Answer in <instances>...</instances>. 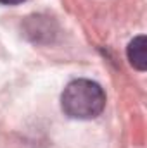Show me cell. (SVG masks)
Segmentation results:
<instances>
[{
    "label": "cell",
    "mask_w": 147,
    "mask_h": 148,
    "mask_svg": "<svg viewBox=\"0 0 147 148\" xmlns=\"http://www.w3.org/2000/svg\"><path fill=\"white\" fill-rule=\"evenodd\" d=\"M24 0H0V3H5V5H14V3H21Z\"/></svg>",
    "instance_id": "cell-3"
},
{
    "label": "cell",
    "mask_w": 147,
    "mask_h": 148,
    "mask_svg": "<svg viewBox=\"0 0 147 148\" xmlns=\"http://www.w3.org/2000/svg\"><path fill=\"white\" fill-rule=\"evenodd\" d=\"M128 60L130 64L139 69V71H146L147 67V55H146V36H137L133 38L128 45Z\"/></svg>",
    "instance_id": "cell-2"
},
{
    "label": "cell",
    "mask_w": 147,
    "mask_h": 148,
    "mask_svg": "<svg viewBox=\"0 0 147 148\" xmlns=\"http://www.w3.org/2000/svg\"><path fill=\"white\" fill-rule=\"evenodd\" d=\"M61 103L73 119H94L104 110L106 93L95 81L74 79L64 88Z\"/></svg>",
    "instance_id": "cell-1"
}]
</instances>
